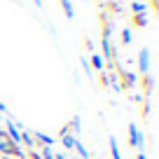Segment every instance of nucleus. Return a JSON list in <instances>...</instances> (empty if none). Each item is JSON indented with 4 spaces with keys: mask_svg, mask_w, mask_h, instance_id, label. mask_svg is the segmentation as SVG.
<instances>
[{
    "mask_svg": "<svg viewBox=\"0 0 159 159\" xmlns=\"http://www.w3.org/2000/svg\"><path fill=\"white\" fill-rule=\"evenodd\" d=\"M33 2H35V5H38V7H42V0H33Z\"/></svg>",
    "mask_w": 159,
    "mask_h": 159,
    "instance_id": "nucleus-20",
    "label": "nucleus"
},
{
    "mask_svg": "<svg viewBox=\"0 0 159 159\" xmlns=\"http://www.w3.org/2000/svg\"><path fill=\"white\" fill-rule=\"evenodd\" d=\"M89 63H91V68L98 70V73H101V70H105V63H103V59H101V54H94Z\"/></svg>",
    "mask_w": 159,
    "mask_h": 159,
    "instance_id": "nucleus-10",
    "label": "nucleus"
},
{
    "mask_svg": "<svg viewBox=\"0 0 159 159\" xmlns=\"http://www.w3.org/2000/svg\"><path fill=\"white\" fill-rule=\"evenodd\" d=\"M59 2H61V10L66 12V19H73V16H75L73 2H70V0H59Z\"/></svg>",
    "mask_w": 159,
    "mask_h": 159,
    "instance_id": "nucleus-7",
    "label": "nucleus"
},
{
    "mask_svg": "<svg viewBox=\"0 0 159 159\" xmlns=\"http://www.w3.org/2000/svg\"><path fill=\"white\" fill-rule=\"evenodd\" d=\"M150 5H152V10H159V0H150Z\"/></svg>",
    "mask_w": 159,
    "mask_h": 159,
    "instance_id": "nucleus-18",
    "label": "nucleus"
},
{
    "mask_svg": "<svg viewBox=\"0 0 159 159\" xmlns=\"http://www.w3.org/2000/svg\"><path fill=\"white\" fill-rule=\"evenodd\" d=\"M140 87H143V98H150V94H152V87H154V80L150 77V73L140 75Z\"/></svg>",
    "mask_w": 159,
    "mask_h": 159,
    "instance_id": "nucleus-3",
    "label": "nucleus"
},
{
    "mask_svg": "<svg viewBox=\"0 0 159 159\" xmlns=\"http://www.w3.org/2000/svg\"><path fill=\"white\" fill-rule=\"evenodd\" d=\"M59 138H61V145H63L66 150H73L75 140H77V138H75V136H70V134H63V136H59Z\"/></svg>",
    "mask_w": 159,
    "mask_h": 159,
    "instance_id": "nucleus-9",
    "label": "nucleus"
},
{
    "mask_svg": "<svg viewBox=\"0 0 159 159\" xmlns=\"http://www.w3.org/2000/svg\"><path fill=\"white\" fill-rule=\"evenodd\" d=\"M0 136H2V129H0Z\"/></svg>",
    "mask_w": 159,
    "mask_h": 159,
    "instance_id": "nucleus-22",
    "label": "nucleus"
},
{
    "mask_svg": "<svg viewBox=\"0 0 159 159\" xmlns=\"http://www.w3.org/2000/svg\"><path fill=\"white\" fill-rule=\"evenodd\" d=\"M33 140H38L35 145H40V148H49L52 143H54V138L47 134H33Z\"/></svg>",
    "mask_w": 159,
    "mask_h": 159,
    "instance_id": "nucleus-6",
    "label": "nucleus"
},
{
    "mask_svg": "<svg viewBox=\"0 0 159 159\" xmlns=\"http://www.w3.org/2000/svg\"><path fill=\"white\" fill-rule=\"evenodd\" d=\"M73 150H77V154H80V157H82V159H89V152H87V150H84V145L80 143V140H75Z\"/></svg>",
    "mask_w": 159,
    "mask_h": 159,
    "instance_id": "nucleus-12",
    "label": "nucleus"
},
{
    "mask_svg": "<svg viewBox=\"0 0 159 159\" xmlns=\"http://www.w3.org/2000/svg\"><path fill=\"white\" fill-rule=\"evenodd\" d=\"M2 159H10V157H2Z\"/></svg>",
    "mask_w": 159,
    "mask_h": 159,
    "instance_id": "nucleus-23",
    "label": "nucleus"
},
{
    "mask_svg": "<svg viewBox=\"0 0 159 159\" xmlns=\"http://www.w3.org/2000/svg\"><path fill=\"white\" fill-rule=\"evenodd\" d=\"M131 24H134L136 28H143V26L148 24V19H145V14H134L131 16Z\"/></svg>",
    "mask_w": 159,
    "mask_h": 159,
    "instance_id": "nucleus-11",
    "label": "nucleus"
},
{
    "mask_svg": "<svg viewBox=\"0 0 159 159\" xmlns=\"http://www.w3.org/2000/svg\"><path fill=\"white\" fill-rule=\"evenodd\" d=\"M115 75H117V87H119V91L124 89V91H131L136 87V82H138V77H136V73H131V70H126V68H119L117 66V70H115Z\"/></svg>",
    "mask_w": 159,
    "mask_h": 159,
    "instance_id": "nucleus-1",
    "label": "nucleus"
},
{
    "mask_svg": "<svg viewBox=\"0 0 159 159\" xmlns=\"http://www.w3.org/2000/svg\"><path fill=\"white\" fill-rule=\"evenodd\" d=\"M122 45H131V30L129 28L122 30Z\"/></svg>",
    "mask_w": 159,
    "mask_h": 159,
    "instance_id": "nucleus-15",
    "label": "nucleus"
},
{
    "mask_svg": "<svg viewBox=\"0 0 159 159\" xmlns=\"http://www.w3.org/2000/svg\"><path fill=\"white\" fill-rule=\"evenodd\" d=\"M136 159H148V157H145V154H143V152H140V154H138V157H136Z\"/></svg>",
    "mask_w": 159,
    "mask_h": 159,
    "instance_id": "nucleus-21",
    "label": "nucleus"
},
{
    "mask_svg": "<svg viewBox=\"0 0 159 159\" xmlns=\"http://www.w3.org/2000/svg\"><path fill=\"white\" fill-rule=\"evenodd\" d=\"M140 143H143V136L138 134V126L129 124V145H131V148H138Z\"/></svg>",
    "mask_w": 159,
    "mask_h": 159,
    "instance_id": "nucleus-4",
    "label": "nucleus"
},
{
    "mask_svg": "<svg viewBox=\"0 0 159 159\" xmlns=\"http://www.w3.org/2000/svg\"><path fill=\"white\" fill-rule=\"evenodd\" d=\"M131 12H134V14H145V5L138 2V0H134V2H131Z\"/></svg>",
    "mask_w": 159,
    "mask_h": 159,
    "instance_id": "nucleus-13",
    "label": "nucleus"
},
{
    "mask_svg": "<svg viewBox=\"0 0 159 159\" xmlns=\"http://www.w3.org/2000/svg\"><path fill=\"white\" fill-rule=\"evenodd\" d=\"M110 152H112V159H122L119 148H117V140H115V138H110Z\"/></svg>",
    "mask_w": 159,
    "mask_h": 159,
    "instance_id": "nucleus-14",
    "label": "nucleus"
},
{
    "mask_svg": "<svg viewBox=\"0 0 159 159\" xmlns=\"http://www.w3.org/2000/svg\"><path fill=\"white\" fill-rule=\"evenodd\" d=\"M2 131H5V136H7L10 140H14L16 145H21V131L16 129L14 124H10V122H7V129H2Z\"/></svg>",
    "mask_w": 159,
    "mask_h": 159,
    "instance_id": "nucleus-5",
    "label": "nucleus"
},
{
    "mask_svg": "<svg viewBox=\"0 0 159 159\" xmlns=\"http://www.w3.org/2000/svg\"><path fill=\"white\" fill-rule=\"evenodd\" d=\"M54 159H66V154H63V152H56V154H54Z\"/></svg>",
    "mask_w": 159,
    "mask_h": 159,
    "instance_id": "nucleus-19",
    "label": "nucleus"
},
{
    "mask_svg": "<svg viewBox=\"0 0 159 159\" xmlns=\"http://www.w3.org/2000/svg\"><path fill=\"white\" fill-rule=\"evenodd\" d=\"M138 68H140V75H145L150 70V49H140L138 52Z\"/></svg>",
    "mask_w": 159,
    "mask_h": 159,
    "instance_id": "nucleus-2",
    "label": "nucleus"
},
{
    "mask_svg": "<svg viewBox=\"0 0 159 159\" xmlns=\"http://www.w3.org/2000/svg\"><path fill=\"white\" fill-rule=\"evenodd\" d=\"M28 159H42L38 150H28Z\"/></svg>",
    "mask_w": 159,
    "mask_h": 159,
    "instance_id": "nucleus-17",
    "label": "nucleus"
},
{
    "mask_svg": "<svg viewBox=\"0 0 159 159\" xmlns=\"http://www.w3.org/2000/svg\"><path fill=\"white\" fill-rule=\"evenodd\" d=\"M98 82H101V87H108V84H110V82H108V73H105V70H101Z\"/></svg>",
    "mask_w": 159,
    "mask_h": 159,
    "instance_id": "nucleus-16",
    "label": "nucleus"
},
{
    "mask_svg": "<svg viewBox=\"0 0 159 159\" xmlns=\"http://www.w3.org/2000/svg\"><path fill=\"white\" fill-rule=\"evenodd\" d=\"M98 2H103V0H98Z\"/></svg>",
    "mask_w": 159,
    "mask_h": 159,
    "instance_id": "nucleus-24",
    "label": "nucleus"
},
{
    "mask_svg": "<svg viewBox=\"0 0 159 159\" xmlns=\"http://www.w3.org/2000/svg\"><path fill=\"white\" fill-rule=\"evenodd\" d=\"M21 143H24L28 150H35V148H38V145H35V140H33V134H28V131H24V134H21Z\"/></svg>",
    "mask_w": 159,
    "mask_h": 159,
    "instance_id": "nucleus-8",
    "label": "nucleus"
}]
</instances>
